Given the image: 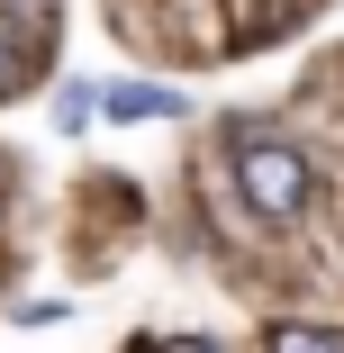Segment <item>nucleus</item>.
Segmentation results:
<instances>
[{"label": "nucleus", "mask_w": 344, "mask_h": 353, "mask_svg": "<svg viewBox=\"0 0 344 353\" xmlns=\"http://www.w3.org/2000/svg\"><path fill=\"white\" fill-rule=\"evenodd\" d=\"M236 181H245V199L263 208V218H299V208H308V163L290 145H245Z\"/></svg>", "instance_id": "obj_1"}, {"label": "nucleus", "mask_w": 344, "mask_h": 353, "mask_svg": "<svg viewBox=\"0 0 344 353\" xmlns=\"http://www.w3.org/2000/svg\"><path fill=\"white\" fill-rule=\"evenodd\" d=\"M172 91H109V118H172Z\"/></svg>", "instance_id": "obj_2"}, {"label": "nucleus", "mask_w": 344, "mask_h": 353, "mask_svg": "<svg viewBox=\"0 0 344 353\" xmlns=\"http://www.w3.org/2000/svg\"><path fill=\"white\" fill-rule=\"evenodd\" d=\"M272 344H290V353H308V344H335L326 326H272Z\"/></svg>", "instance_id": "obj_3"}]
</instances>
